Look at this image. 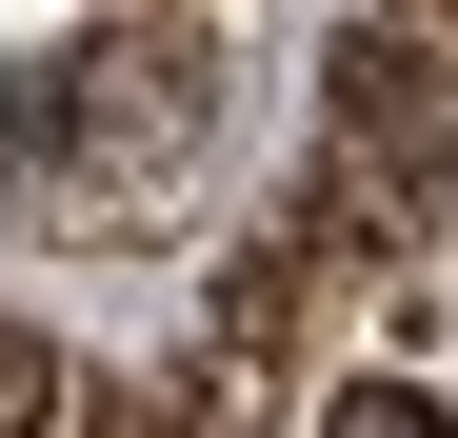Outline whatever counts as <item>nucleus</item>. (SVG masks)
<instances>
[{"mask_svg":"<svg viewBox=\"0 0 458 438\" xmlns=\"http://www.w3.org/2000/svg\"><path fill=\"white\" fill-rule=\"evenodd\" d=\"M339 139H319V180H299V219H319L339 259H378V240H419L438 219V180H458V80H438V21L419 0H378V21L339 40Z\"/></svg>","mask_w":458,"mask_h":438,"instance_id":"nucleus-1","label":"nucleus"},{"mask_svg":"<svg viewBox=\"0 0 458 438\" xmlns=\"http://www.w3.org/2000/svg\"><path fill=\"white\" fill-rule=\"evenodd\" d=\"M0 418H60V379H40V339L0 319Z\"/></svg>","mask_w":458,"mask_h":438,"instance_id":"nucleus-2","label":"nucleus"}]
</instances>
